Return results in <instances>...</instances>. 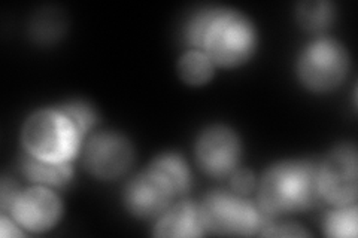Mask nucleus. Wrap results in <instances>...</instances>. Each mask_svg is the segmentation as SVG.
I'll return each instance as SVG.
<instances>
[{
    "label": "nucleus",
    "mask_w": 358,
    "mask_h": 238,
    "mask_svg": "<svg viewBox=\"0 0 358 238\" xmlns=\"http://www.w3.org/2000/svg\"><path fill=\"white\" fill-rule=\"evenodd\" d=\"M318 197V170L306 161L275 164L262 179L260 204L267 213L303 209Z\"/></svg>",
    "instance_id": "1"
},
{
    "label": "nucleus",
    "mask_w": 358,
    "mask_h": 238,
    "mask_svg": "<svg viewBox=\"0 0 358 238\" xmlns=\"http://www.w3.org/2000/svg\"><path fill=\"white\" fill-rule=\"evenodd\" d=\"M80 139L81 134L62 110H38L22 127V143L27 152L51 163H69L78 151Z\"/></svg>",
    "instance_id": "2"
},
{
    "label": "nucleus",
    "mask_w": 358,
    "mask_h": 238,
    "mask_svg": "<svg viewBox=\"0 0 358 238\" xmlns=\"http://www.w3.org/2000/svg\"><path fill=\"white\" fill-rule=\"evenodd\" d=\"M254 45L255 33L250 20L234 10L221 9L206 33L201 50L212 63L234 66L248 59Z\"/></svg>",
    "instance_id": "3"
},
{
    "label": "nucleus",
    "mask_w": 358,
    "mask_h": 238,
    "mask_svg": "<svg viewBox=\"0 0 358 238\" xmlns=\"http://www.w3.org/2000/svg\"><path fill=\"white\" fill-rule=\"evenodd\" d=\"M205 230L215 234L251 235L260 228L262 218L251 202L226 192H212L200 206Z\"/></svg>",
    "instance_id": "4"
},
{
    "label": "nucleus",
    "mask_w": 358,
    "mask_h": 238,
    "mask_svg": "<svg viewBox=\"0 0 358 238\" xmlns=\"http://www.w3.org/2000/svg\"><path fill=\"white\" fill-rule=\"evenodd\" d=\"M348 69V55L331 39L310 43L299 59V75L313 89H329L339 84Z\"/></svg>",
    "instance_id": "5"
},
{
    "label": "nucleus",
    "mask_w": 358,
    "mask_h": 238,
    "mask_svg": "<svg viewBox=\"0 0 358 238\" xmlns=\"http://www.w3.org/2000/svg\"><path fill=\"white\" fill-rule=\"evenodd\" d=\"M320 194L336 206H348L357 197V151L341 144L326 156L318 170Z\"/></svg>",
    "instance_id": "6"
},
{
    "label": "nucleus",
    "mask_w": 358,
    "mask_h": 238,
    "mask_svg": "<svg viewBox=\"0 0 358 238\" xmlns=\"http://www.w3.org/2000/svg\"><path fill=\"white\" fill-rule=\"evenodd\" d=\"M133 160L130 142L117 133H99L88 140L84 164L94 176L112 179L122 174Z\"/></svg>",
    "instance_id": "7"
},
{
    "label": "nucleus",
    "mask_w": 358,
    "mask_h": 238,
    "mask_svg": "<svg viewBox=\"0 0 358 238\" xmlns=\"http://www.w3.org/2000/svg\"><path fill=\"white\" fill-rule=\"evenodd\" d=\"M176 194L160 172L150 167L147 172L134 176L126 189L127 207L138 216H152L163 211Z\"/></svg>",
    "instance_id": "8"
},
{
    "label": "nucleus",
    "mask_w": 358,
    "mask_h": 238,
    "mask_svg": "<svg viewBox=\"0 0 358 238\" xmlns=\"http://www.w3.org/2000/svg\"><path fill=\"white\" fill-rule=\"evenodd\" d=\"M239 140L230 128L215 126L200 134L196 154L200 165L212 174H226L231 172L239 160Z\"/></svg>",
    "instance_id": "9"
},
{
    "label": "nucleus",
    "mask_w": 358,
    "mask_h": 238,
    "mask_svg": "<svg viewBox=\"0 0 358 238\" xmlns=\"http://www.w3.org/2000/svg\"><path fill=\"white\" fill-rule=\"evenodd\" d=\"M60 209V200L52 191L36 186L20 192L9 210L21 226L30 231H43L57 222Z\"/></svg>",
    "instance_id": "10"
},
{
    "label": "nucleus",
    "mask_w": 358,
    "mask_h": 238,
    "mask_svg": "<svg viewBox=\"0 0 358 238\" xmlns=\"http://www.w3.org/2000/svg\"><path fill=\"white\" fill-rule=\"evenodd\" d=\"M205 231L200 207L184 201L163 214L155 225L154 234L157 237H199Z\"/></svg>",
    "instance_id": "11"
},
{
    "label": "nucleus",
    "mask_w": 358,
    "mask_h": 238,
    "mask_svg": "<svg viewBox=\"0 0 358 238\" xmlns=\"http://www.w3.org/2000/svg\"><path fill=\"white\" fill-rule=\"evenodd\" d=\"M22 170H24V174L30 180H35V182L43 185H63L71 179L72 174L69 163L45 161L30 154L24 158Z\"/></svg>",
    "instance_id": "12"
},
{
    "label": "nucleus",
    "mask_w": 358,
    "mask_h": 238,
    "mask_svg": "<svg viewBox=\"0 0 358 238\" xmlns=\"http://www.w3.org/2000/svg\"><path fill=\"white\" fill-rule=\"evenodd\" d=\"M179 75L187 84L200 85L205 84L212 76V60L199 50L187 51L179 60Z\"/></svg>",
    "instance_id": "13"
},
{
    "label": "nucleus",
    "mask_w": 358,
    "mask_h": 238,
    "mask_svg": "<svg viewBox=\"0 0 358 238\" xmlns=\"http://www.w3.org/2000/svg\"><path fill=\"white\" fill-rule=\"evenodd\" d=\"M151 167L169 180L175 192H184L188 188V170L181 156L173 154L163 155L157 158Z\"/></svg>",
    "instance_id": "14"
},
{
    "label": "nucleus",
    "mask_w": 358,
    "mask_h": 238,
    "mask_svg": "<svg viewBox=\"0 0 358 238\" xmlns=\"http://www.w3.org/2000/svg\"><path fill=\"white\" fill-rule=\"evenodd\" d=\"M297 14L300 22L306 29L321 30L331 20V5L324 0H308L299 5Z\"/></svg>",
    "instance_id": "15"
},
{
    "label": "nucleus",
    "mask_w": 358,
    "mask_h": 238,
    "mask_svg": "<svg viewBox=\"0 0 358 238\" xmlns=\"http://www.w3.org/2000/svg\"><path fill=\"white\" fill-rule=\"evenodd\" d=\"M64 20L59 10L45 9L38 15H35L31 22L33 36L39 40H51L57 38L63 31Z\"/></svg>",
    "instance_id": "16"
},
{
    "label": "nucleus",
    "mask_w": 358,
    "mask_h": 238,
    "mask_svg": "<svg viewBox=\"0 0 358 238\" xmlns=\"http://www.w3.org/2000/svg\"><path fill=\"white\" fill-rule=\"evenodd\" d=\"M342 209L330 213L326 222L327 234L331 237H355L357 235V207L341 206Z\"/></svg>",
    "instance_id": "17"
},
{
    "label": "nucleus",
    "mask_w": 358,
    "mask_h": 238,
    "mask_svg": "<svg viewBox=\"0 0 358 238\" xmlns=\"http://www.w3.org/2000/svg\"><path fill=\"white\" fill-rule=\"evenodd\" d=\"M220 8H205L192 17V21L187 27V38L188 42L194 45L196 48H203L206 33L220 14Z\"/></svg>",
    "instance_id": "18"
},
{
    "label": "nucleus",
    "mask_w": 358,
    "mask_h": 238,
    "mask_svg": "<svg viewBox=\"0 0 358 238\" xmlns=\"http://www.w3.org/2000/svg\"><path fill=\"white\" fill-rule=\"evenodd\" d=\"M60 110L72 121L78 133L81 135L92 127V124L96 121L94 112L92 110V107H88L87 105L81 103V101H73V103L63 106Z\"/></svg>",
    "instance_id": "19"
},
{
    "label": "nucleus",
    "mask_w": 358,
    "mask_h": 238,
    "mask_svg": "<svg viewBox=\"0 0 358 238\" xmlns=\"http://www.w3.org/2000/svg\"><path fill=\"white\" fill-rule=\"evenodd\" d=\"M262 235L266 237H308V232L296 225H272L267 226Z\"/></svg>",
    "instance_id": "20"
},
{
    "label": "nucleus",
    "mask_w": 358,
    "mask_h": 238,
    "mask_svg": "<svg viewBox=\"0 0 358 238\" xmlns=\"http://www.w3.org/2000/svg\"><path fill=\"white\" fill-rule=\"evenodd\" d=\"M231 185L238 192H241V194H246V192H250L254 186V176L250 170H236L231 177Z\"/></svg>",
    "instance_id": "21"
},
{
    "label": "nucleus",
    "mask_w": 358,
    "mask_h": 238,
    "mask_svg": "<svg viewBox=\"0 0 358 238\" xmlns=\"http://www.w3.org/2000/svg\"><path fill=\"white\" fill-rule=\"evenodd\" d=\"M20 192L17 191V186L14 182H10L6 177L2 180V186H0V201H2V210H8L13 207L15 198L18 197Z\"/></svg>",
    "instance_id": "22"
},
{
    "label": "nucleus",
    "mask_w": 358,
    "mask_h": 238,
    "mask_svg": "<svg viewBox=\"0 0 358 238\" xmlns=\"http://www.w3.org/2000/svg\"><path fill=\"white\" fill-rule=\"evenodd\" d=\"M0 235L9 238V237H21V232L17 230V226L9 222L6 218L0 219Z\"/></svg>",
    "instance_id": "23"
}]
</instances>
